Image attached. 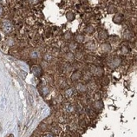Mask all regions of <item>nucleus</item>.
Returning a JSON list of instances; mask_svg holds the SVG:
<instances>
[{
	"label": "nucleus",
	"instance_id": "1",
	"mask_svg": "<svg viewBox=\"0 0 137 137\" xmlns=\"http://www.w3.org/2000/svg\"><path fill=\"white\" fill-rule=\"evenodd\" d=\"M2 28H3V30L5 32H10L12 31V29H13V25H12L11 22H9V21H4V22H3V24H2Z\"/></svg>",
	"mask_w": 137,
	"mask_h": 137
},
{
	"label": "nucleus",
	"instance_id": "2",
	"mask_svg": "<svg viewBox=\"0 0 137 137\" xmlns=\"http://www.w3.org/2000/svg\"><path fill=\"white\" fill-rule=\"evenodd\" d=\"M91 72L93 74L98 75V76H102V75L103 74L104 71H103V69L102 68H99V67H97V66H94V65H92V66L91 67Z\"/></svg>",
	"mask_w": 137,
	"mask_h": 137
},
{
	"label": "nucleus",
	"instance_id": "3",
	"mask_svg": "<svg viewBox=\"0 0 137 137\" xmlns=\"http://www.w3.org/2000/svg\"><path fill=\"white\" fill-rule=\"evenodd\" d=\"M32 71L34 75H36L37 77H39L42 74V69L40 65H34V66H32Z\"/></svg>",
	"mask_w": 137,
	"mask_h": 137
},
{
	"label": "nucleus",
	"instance_id": "4",
	"mask_svg": "<svg viewBox=\"0 0 137 137\" xmlns=\"http://www.w3.org/2000/svg\"><path fill=\"white\" fill-rule=\"evenodd\" d=\"M120 64H121V59L118 57H117V58H115V59H113L110 62L109 66L111 67V69H115V68H117V67H118L119 65H120Z\"/></svg>",
	"mask_w": 137,
	"mask_h": 137
},
{
	"label": "nucleus",
	"instance_id": "5",
	"mask_svg": "<svg viewBox=\"0 0 137 137\" xmlns=\"http://www.w3.org/2000/svg\"><path fill=\"white\" fill-rule=\"evenodd\" d=\"M111 50V45L108 43H103L101 45V51L103 52V53H107V52H110Z\"/></svg>",
	"mask_w": 137,
	"mask_h": 137
},
{
	"label": "nucleus",
	"instance_id": "6",
	"mask_svg": "<svg viewBox=\"0 0 137 137\" xmlns=\"http://www.w3.org/2000/svg\"><path fill=\"white\" fill-rule=\"evenodd\" d=\"M81 74H81L80 71H75L74 74H73L71 78H72L73 81H77V80H78L81 78Z\"/></svg>",
	"mask_w": 137,
	"mask_h": 137
},
{
	"label": "nucleus",
	"instance_id": "7",
	"mask_svg": "<svg viewBox=\"0 0 137 137\" xmlns=\"http://www.w3.org/2000/svg\"><path fill=\"white\" fill-rule=\"evenodd\" d=\"M76 89L78 90V92H84L86 91V87L84 84H78L76 86Z\"/></svg>",
	"mask_w": 137,
	"mask_h": 137
},
{
	"label": "nucleus",
	"instance_id": "8",
	"mask_svg": "<svg viewBox=\"0 0 137 137\" xmlns=\"http://www.w3.org/2000/svg\"><path fill=\"white\" fill-rule=\"evenodd\" d=\"M98 36H99V38L100 39H106V38L108 36V34H107V31H105V30H103L102 32H99V34H98Z\"/></svg>",
	"mask_w": 137,
	"mask_h": 137
},
{
	"label": "nucleus",
	"instance_id": "9",
	"mask_svg": "<svg viewBox=\"0 0 137 137\" xmlns=\"http://www.w3.org/2000/svg\"><path fill=\"white\" fill-rule=\"evenodd\" d=\"M86 47L88 48V49L92 50H92H95L96 49V45L92 41H90V42H88V43H87Z\"/></svg>",
	"mask_w": 137,
	"mask_h": 137
},
{
	"label": "nucleus",
	"instance_id": "10",
	"mask_svg": "<svg viewBox=\"0 0 137 137\" xmlns=\"http://www.w3.org/2000/svg\"><path fill=\"white\" fill-rule=\"evenodd\" d=\"M113 21L116 22V23H120L121 21H122V17L121 15H117L115 16V17L113 18Z\"/></svg>",
	"mask_w": 137,
	"mask_h": 137
},
{
	"label": "nucleus",
	"instance_id": "11",
	"mask_svg": "<svg viewBox=\"0 0 137 137\" xmlns=\"http://www.w3.org/2000/svg\"><path fill=\"white\" fill-rule=\"evenodd\" d=\"M84 36H82V35H78V36H76V37H75V40H76L77 42H78V43H81V42L84 41Z\"/></svg>",
	"mask_w": 137,
	"mask_h": 137
},
{
	"label": "nucleus",
	"instance_id": "12",
	"mask_svg": "<svg viewBox=\"0 0 137 137\" xmlns=\"http://www.w3.org/2000/svg\"><path fill=\"white\" fill-rule=\"evenodd\" d=\"M94 107H95L96 109H101L102 107H103V103H101L100 101H98V102H96L95 103H94Z\"/></svg>",
	"mask_w": 137,
	"mask_h": 137
},
{
	"label": "nucleus",
	"instance_id": "13",
	"mask_svg": "<svg viewBox=\"0 0 137 137\" xmlns=\"http://www.w3.org/2000/svg\"><path fill=\"white\" fill-rule=\"evenodd\" d=\"M67 17H68V19L69 21H73L74 19V13H73L72 12H69V13H67Z\"/></svg>",
	"mask_w": 137,
	"mask_h": 137
},
{
	"label": "nucleus",
	"instance_id": "14",
	"mask_svg": "<svg viewBox=\"0 0 137 137\" xmlns=\"http://www.w3.org/2000/svg\"><path fill=\"white\" fill-rule=\"evenodd\" d=\"M49 92H50V90H49V88H48L47 87H43V88H42L41 92H42V94H43V95L46 96L48 93H49Z\"/></svg>",
	"mask_w": 137,
	"mask_h": 137
},
{
	"label": "nucleus",
	"instance_id": "15",
	"mask_svg": "<svg viewBox=\"0 0 137 137\" xmlns=\"http://www.w3.org/2000/svg\"><path fill=\"white\" fill-rule=\"evenodd\" d=\"M73 93H74V90H73L72 88H69V89L66 91V95L67 96H72Z\"/></svg>",
	"mask_w": 137,
	"mask_h": 137
},
{
	"label": "nucleus",
	"instance_id": "16",
	"mask_svg": "<svg viewBox=\"0 0 137 137\" xmlns=\"http://www.w3.org/2000/svg\"><path fill=\"white\" fill-rule=\"evenodd\" d=\"M69 46V49L75 50V48H76V44H75V42H71Z\"/></svg>",
	"mask_w": 137,
	"mask_h": 137
},
{
	"label": "nucleus",
	"instance_id": "17",
	"mask_svg": "<svg viewBox=\"0 0 137 137\" xmlns=\"http://www.w3.org/2000/svg\"><path fill=\"white\" fill-rule=\"evenodd\" d=\"M93 31H94L93 27H92V26H88V27L87 28L86 32H88V33H92V32H93Z\"/></svg>",
	"mask_w": 137,
	"mask_h": 137
},
{
	"label": "nucleus",
	"instance_id": "18",
	"mask_svg": "<svg viewBox=\"0 0 137 137\" xmlns=\"http://www.w3.org/2000/svg\"><path fill=\"white\" fill-rule=\"evenodd\" d=\"M66 58H67V59H69V60H72V59L74 58V55H73V54L69 53V54H67Z\"/></svg>",
	"mask_w": 137,
	"mask_h": 137
},
{
	"label": "nucleus",
	"instance_id": "19",
	"mask_svg": "<svg viewBox=\"0 0 137 137\" xmlns=\"http://www.w3.org/2000/svg\"><path fill=\"white\" fill-rule=\"evenodd\" d=\"M70 37H71V32H67L66 33H65V39H69Z\"/></svg>",
	"mask_w": 137,
	"mask_h": 137
},
{
	"label": "nucleus",
	"instance_id": "20",
	"mask_svg": "<svg viewBox=\"0 0 137 137\" xmlns=\"http://www.w3.org/2000/svg\"><path fill=\"white\" fill-rule=\"evenodd\" d=\"M32 58H37L38 57V54H37V52L36 51H33L32 53Z\"/></svg>",
	"mask_w": 137,
	"mask_h": 137
},
{
	"label": "nucleus",
	"instance_id": "21",
	"mask_svg": "<svg viewBox=\"0 0 137 137\" xmlns=\"http://www.w3.org/2000/svg\"><path fill=\"white\" fill-rule=\"evenodd\" d=\"M28 1H29V3H30L31 4H36V3H38V1H39V0H28Z\"/></svg>",
	"mask_w": 137,
	"mask_h": 137
},
{
	"label": "nucleus",
	"instance_id": "22",
	"mask_svg": "<svg viewBox=\"0 0 137 137\" xmlns=\"http://www.w3.org/2000/svg\"><path fill=\"white\" fill-rule=\"evenodd\" d=\"M42 137H54L53 135L51 134V133H47V134H45Z\"/></svg>",
	"mask_w": 137,
	"mask_h": 137
},
{
	"label": "nucleus",
	"instance_id": "23",
	"mask_svg": "<svg viewBox=\"0 0 137 137\" xmlns=\"http://www.w3.org/2000/svg\"><path fill=\"white\" fill-rule=\"evenodd\" d=\"M7 0H0V4H6Z\"/></svg>",
	"mask_w": 137,
	"mask_h": 137
},
{
	"label": "nucleus",
	"instance_id": "24",
	"mask_svg": "<svg viewBox=\"0 0 137 137\" xmlns=\"http://www.w3.org/2000/svg\"><path fill=\"white\" fill-rule=\"evenodd\" d=\"M2 13H3V7L0 5V16H1Z\"/></svg>",
	"mask_w": 137,
	"mask_h": 137
},
{
	"label": "nucleus",
	"instance_id": "25",
	"mask_svg": "<svg viewBox=\"0 0 137 137\" xmlns=\"http://www.w3.org/2000/svg\"><path fill=\"white\" fill-rule=\"evenodd\" d=\"M136 60L137 61V55H136Z\"/></svg>",
	"mask_w": 137,
	"mask_h": 137
},
{
	"label": "nucleus",
	"instance_id": "26",
	"mask_svg": "<svg viewBox=\"0 0 137 137\" xmlns=\"http://www.w3.org/2000/svg\"><path fill=\"white\" fill-rule=\"evenodd\" d=\"M1 39H2V37H1V35H0V40H1Z\"/></svg>",
	"mask_w": 137,
	"mask_h": 137
}]
</instances>
